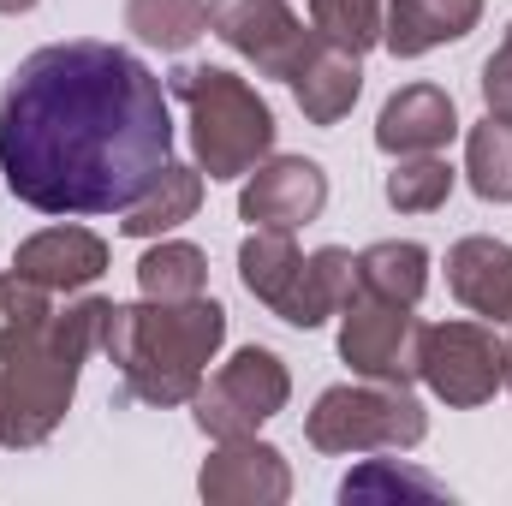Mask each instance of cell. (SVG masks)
I'll return each mask as SVG.
<instances>
[{
	"mask_svg": "<svg viewBox=\"0 0 512 506\" xmlns=\"http://www.w3.org/2000/svg\"><path fill=\"white\" fill-rule=\"evenodd\" d=\"M167 161V90L120 42H48L0 90V179L36 215H126Z\"/></svg>",
	"mask_w": 512,
	"mask_h": 506,
	"instance_id": "cell-1",
	"label": "cell"
},
{
	"mask_svg": "<svg viewBox=\"0 0 512 506\" xmlns=\"http://www.w3.org/2000/svg\"><path fill=\"white\" fill-rule=\"evenodd\" d=\"M227 346V310L203 298H143V304H108L102 352L120 364L126 399L143 405H191L209 376L215 352Z\"/></svg>",
	"mask_w": 512,
	"mask_h": 506,
	"instance_id": "cell-2",
	"label": "cell"
},
{
	"mask_svg": "<svg viewBox=\"0 0 512 506\" xmlns=\"http://www.w3.org/2000/svg\"><path fill=\"white\" fill-rule=\"evenodd\" d=\"M54 292L6 274L0 280V447H42L66 411L84 364L66 358L48 334Z\"/></svg>",
	"mask_w": 512,
	"mask_h": 506,
	"instance_id": "cell-3",
	"label": "cell"
},
{
	"mask_svg": "<svg viewBox=\"0 0 512 506\" xmlns=\"http://www.w3.org/2000/svg\"><path fill=\"white\" fill-rule=\"evenodd\" d=\"M167 96L191 114V149L203 179H245L256 161L274 155V108L256 96L251 78L227 66H179Z\"/></svg>",
	"mask_w": 512,
	"mask_h": 506,
	"instance_id": "cell-4",
	"label": "cell"
},
{
	"mask_svg": "<svg viewBox=\"0 0 512 506\" xmlns=\"http://www.w3.org/2000/svg\"><path fill=\"white\" fill-rule=\"evenodd\" d=\"M429 435V411L417 405L411 387L393 381H340L328 387L310 417H304V441L316 453L352 459V453H411Z\"/></svg>",
	"mask_w": 512,
	"mask_h": 506,
	"instance_id": "cell-5",
	"label": "cell"
},
{
	"mask_svg": "<svg viewBox=\"0 0 512 506\" xmlns=\"http://www.w3.org/2000/svg\"><path fill=\"white\" fill-rule=\"evenodd\" d=\"M292 399V376L268 346H239L215 376H203L191 417L209 441H245L268 417H280Z\"/></svg>",
	"mask_w": 512,
	"mask_h": 506,
	"instance_id": "cell-6",
	"label": "cell"
},
{
	"mask_svg": "<svg viewBox=\"0 0 512 506\" xmlns=\"http://www.w3.org/2000/svg\"><path fill=\"white\" fill-rule=\"evenodd\" d=\"M417 381L441 405L477 411L507 387V340H495L489 322H429L417 346Z\"/></svg>",
	"mask_w": 512,
	"mask_h": 506,
	"instance_id": "cell-7",
	"label": "cell"
},
{
	"mask_svg": "<svg viewBox=\"0 0 512 506\" xmlns=\"http://www.w3.org/2000/svg\"><path fill=\"white\" fill-rule=\"evenodd\" d=\"M417 346H423V322L411 316V304H387V298L358 292L340 310V358L364 381L411 387L417 381Z\"/></svg>",
	"mask_w": 512,
	"mask_h": 506,
	"instance_id": "cell-8",
	"label": "cell"
},
{
	"mask_svg": "<svg viewBox=\"0 0 512 506\" xmlns=\"http://www.w3.org/2000/svg\"><path fill=\"white\" fill-rule=\"evenodd\" d=\"M209 30L262 78H292L304 54L322 42L286 0H209Z\"/></svg>",
	"mask_w": 512,
	"mask_h": 506,
	"instance_id": "cell-9",
	"label": "cell"
},
{
	"mask_svg": "<svg viewBox=\"0 0 512 506\" xmlns=\"http://www.w3.org/2000/svg\"><path fill=\"white\" fill-rule=\"evenodd\" d=\"M322 209H328V173H322V161H310V155H268V161H256L251 173H245L239 221H251V227L298 233V227H310Z\"/></svg>",
	"mask_w": 512,
	"mask_h": 506,
	"instance_id": "cell-10",
	"label": "cell"
},
{
	"mask_svg": "<svg viewBox=\"0 0 512 506\" xmlns=\"http://www.w3.org/2000/svg\"><path fill=\"white\" fill-rule=\"evenodd\" d=\"M197 489L209 506H280L292 495V471L280 447L245 435V441H215V453L197 471Z\"/></svg>",
	"mask_w": 512,
	"mask_h": 506,
	"instance_id": "cell-11",
	"label": "cell"
},
{
	"mask_svg": "<svg viewBox=\"0 0 512 506\" xmlns=\"http://www.w3.org/2000/svg\"><path fill=\"white\" fill-rule=\"evenodd\" d=\"M12 274L48 292H84L108 274V239L90 227H42L12 251Z\"/></svg>",
	"mask_w": 512,
	"mask_h": 506,
	"instance_id": "cell-12",
	"label": "cell"
},
{
	"mask_svg": "<svg viewBox=\"0 0 512 506\" xmlns=\"http://www.w3.org/2000/svg\"><path fill=\"white\" fill-rule=\"evenodd\" d=\"M459 137V108L441 84H405L376 114V149L382 155H441Z\"/></svg>",
	"mask_w": 512,
	"mask_h": 506,
	"instance_id": "cell-13",
	"label": "cell"
},
{
	"mask_svg": "<svg viewBox=\"0 0 512 506\" xmlns=\"http://www.w3.org/2000/svg\"><path fill=\"white\" fill-rule=\"evenodd\" d=\"M483 18V0H387L382 48L393 60H423L447 42H465Z\"/></svg>",
	"mask_w": 512,
	"mask_h": 506,
	"instance_id": "cell-14",
	"label": "cell"
},
{
	"mask_svg": "<svg viewBox=\"0 0 512 506\" xmlns=\"http://www.w3.org/2000/svg\"><path fill=\"white\" fill-rule=\"evenodd\" d=\"M447 286L453 298L483 316V322H512V245L471 233L447 251Z\"/></svg>",
	"mask_w": 512,
	"mask_h": 506,
	"instance_id": "cell-15",
	"label": "cell"
},
{
	"mask_svg": "<svg viewBox=\"0 0 512 506\" xmlns=\"http://www.w3.org/2000/svg\"><path fill=\"white\" fill-rule=\"evenodd\" d=\"M286 84H292V102L310 126H340L364 96V66H358V54H346L334 42H316Z\"/></svg>",
	"mask_w": 512,
	"mask_h": 506,
	"instance_id": "cell-16",
	"label": "cell"
},
{
	"mask_svg": "<svg viewBox=\"0 0 512 506\" xmlns=\"http://www.w3.org/2000/svg\"><path fill=\"white\" fill-rule=\"evenodd\" d=\"M352 298H358V256L340 251V245H322V251L304 256V268H298V280H292V292H286V304L274 316L286 328H322Z\"/></svg>",
	"mask_w": 512,
	"mask_h": 506,
	"instance_id": "cell-17",
	"label": "cell"
},
{
	"mask_svg": "<svg viewBox=\"0 0 512 506\" xmlns=\"http://www.w3.org/2000/svg\"><path fill=\"white\" fill-rule=\"evenodd\" d=\"M203 203V167H185V161H167L161 179L120 215V233L126 239H167L173 227H185Z\"/></svg>",
	"mask_w": 512,
	"mask_h": 506,
	"instance_id": "cell-18",
	"label": "cell"
},
{
	"mask_svg": "<svg viewBox=\"0 0 512 506\" xmlns=\"http://www.w3.org/2000/svg\"><path fill=\"white\" fill-rule=\"evenodd\" d=\"M358 292L417 310V298L429 292V251L411 239H382V245L358 251Z\"/></svg>",
	"mask_w": 512,
	"mask_h": 506,
	"instance_id": "cell-19",
	"label": "cell"
},
{
	"mask_svg": "<svg viewBox=\"0 0 512 506\" xmlns=\"http://www.w3.org/2000/svg\"><path fill=\"white\" fill-rule=\"evenodd\" d=\"M298 268H304V251L292 245V233H280V227H251L245 233V245H239V280H245V292H251L256 304L280 310L286 292H292V280H298Z\"/></svg>",
	"mask_w": 512,
	"mask_h": 506,
	"instance_id": "cell-20",
	"label": "cell"
},
{
	"mask_svg": "<svg viewBox=\"0 0 512 506\" xmlns=\"http://www.w3.org/2000/svg\"><path fill=\"white\" fill-rule=\"evenodd\" d=\"M340 501H423V506H453V489L405 459H364L346 483H340Z\"/></svg>",
	"mask_w": 512,
	"mask_h": 506,
	"instance_id": "cell-21",
	"label": "cell"
},
{
	"mask_svg": "<svg viewBox=\"0 0 512 506\" xmlns=\"http://www.w3.org/2000/svg\"><path fill=\"white\" fill-rule=\"evenodd\" d=\"M126 30L143 48L185 54L197 36H209V0H126Z\"/></svg>",
	"mask_w": 512,
	"mask_h": 506,
	"instance_id": "cell-22",
	"label": "cell"
},
{
	"mask_svg": "<svg viewBox=\"0 0 512 506\" xmlns=\"http://www.w3.org/2000/svg\"><path fill=\"white\" fill-rule=\"evenodd\" d=\"M137 292L143 298H203L209 292V256L185 239H161L137 256Z\"/></svg>",
	"mask_w": 512,
	"mask_h": 506,
	"instance_id": "cell-23",
	"label": "cell"
},
{
	"mask_svg": "<svg viewBox=\"0 0 512 506\" xmlns=\"http://www.w3.org/2000/svg\"><path fill=\"white\" fill-rule=\"evenodd\" d=\"M465 179L483 203H512V120L483 114L465 131Z\"/></svg>",
	"mask_w": 512,
	"mask_h": 506,
	"instance_id": "cell-24",
	"label": "cell"
},
{
	"mask_svg": "<svg viewBox=\"0 0 512 506\" xmlns=\"http://www.w3.org/2000/svg\"><path fill=\"white\" fill-rule=\"evenodd\" d=\"M382 191L399 215H435L453 197V167L441 155H393V173Z\"/></svg>",
	"mask_w": 512,
	"mask_h": 506,
	"instance_id": "cell-25",
	"label": "cell"
},
{
	"mask_svg": "<svg viewBox=\"0 0 512 506\" xmlns=\"http://www.w3.org/2000/svg\"><path fill=\"white\" fill-rule=\"evenodd\" d=\"M382 18H387V0H310V30L346 54H370L382 42Z\"/></svg>",
	"mask_w": 512,
	"mask_h": 506,
	"instance_id": "cell-26",
	"label": "cell"
},
{
	"mask_svg": "<svg viewBox=\"0 0 512 506\" xmlns=\"http://www.w3.org/2000/svg\"><path fill=\"white\" fill-rule=\"evenodd\" d=\"M483 108L512 120V24H507V36H501V48L483 60Z\"/></svg>",
	"mask_w": 512,
	"mask_h": 506,
	"instance_id": "cell-27",
	"label": "cell"
},
{
	"mask_svg": "<svg viewBox=\"0 0 512 506\" xmlns=\"http://www.w3.org/2000/svg\"><path fill=\"white\" fill-rule=\"evenodd\" d=\"M36 6H42V0H0V12H6V18H18V12H36Z\"/></svg>",
	"mask_w": 512,
	"mask_h": 506,
	"instance_id": "cell-28",
	"label": "cell"
},
{
	"mask_svg": "<svg viewBox=\"0 0 512 506\" xmlns=\"http://www.w3.org/2000/svg\"><path fill=\"white\" fill-rule=\"evenodd\" d=\"M507 387H512V340H507Z\"/></svg>",
	"mask_w": 512,
	"mask_h": 506,
	"instance_id": "cell-29",
	"label": "cell"
}]
</instances>
